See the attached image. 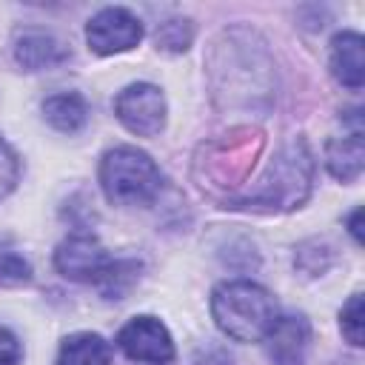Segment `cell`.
<instances>
[{"instance_id": "obj_1", "label": "cell", "mask_w": 365, "mask_h": 365, "mask_svg": "<svg viewBox=\"0 0 365 365\" xmlns=\"http://www.w3.org/2000/svg\"><path fill=\"white\" fill-rule=\"evenodd\" d=\"M211 317L225 336L237 342H262L274 328L279 308L262 285L248 279H231L214 288Z\"/></svg>"}, {"instance_id": "obj_2", "label": "cell", "mask_w": 365, "mask_h": 365, "mask_svg": "<svg viewBox=\"0 0 365 365\" xmlns=\"http://www.w3.org/2000/svg\"><path fill=\"white\" fill-rule=\"evenodd\" d=\"M311 151L302 140L285 145L262 177L259 188L234 200V208H262V211H291L311 191Z\"/></svg>"}, {"instance_id": "obj_3", "label": "cell", "mask_w": 365, "mask_h": 365, "mask_svg": "<svg viewBox=\"0 0 365 365\" xmlns=\"http://www.w3.org/2000/svg\"><path fill=\"white\" fill-rule=\"evenodd\" d=\"M100 185L114 205H148L163 185L154 160L131 145H117L100 160Z\"/></svg>"}, {"instance_id": "obj_4", "label": "cell", "mask_w": 365, "mask_h": 365, "mask_svg": "<svg viewBox=\"0 0 365 365\" xmlns=\"http://www.w3.org/2000/svg\"><path fill=\"white\" fill-rule=\"evenodd\" d=\"M117 259L108 257V251L88 234H74L68 240H63L54 251V268L74 282H97L103 285L111 271H114Z\"/></svg>"}, {"instance_id": "obj_5", "label": "cell", "mask_w": 365, "mask_h": 365, "mask_svg": "<svg viewBox=\"0 0 365 365\" xmlns=\"http://www.w3.org/2000/svg\"><path fill=\"white\" fill-rule=\"evenodd\" d=\"M117 120L137 137H157L165 128V97L154 83H131L114 100Z\"/></svg>"}, {"instance_id": "obj_6", "label": "cell", "mask_w": 365, "mask_h": 365, "mask_svg": "<svg viewBox=\"0 0 365 365\" xmlns=\"http://www.w3.org/2000/svg\"><path fill=\"white\" fill-rule=\"evenodd\" d=\"M143 40V23L128 9L108 6L86 23V43L94 54H120Z\"/></svg>"}, {"instance_id": "obj_7", "label": "cell", "mask_w": 365, "mask_h": 365, "mask_svg": "<svg viewBox=\"0 0 365 365\" xmlns=\"http://www.w3.org/2000/svg\"><path fill=\"white\" fill-rule=\"evenodd\" d=\"M120 351L145 365H165L174 359V339L157 317H134L117 334Z\"/></svg>"}, {"instance_id": "obj_8", "label": "cell", "mask_w": 365, "mask_h": 365, "mask_svg": "<svg viewBox=\"0 0 365 365\" xmlns=\"http://www.w3.org/2000/svg\"><path fill=\"white\" fill-rule=\"evenodd\" d=\"M265 342L274 365H305V356L311 348V325L302 314L277 317Z\"/></svg>"}, {"instance_id": "obj_9", "label": "cell", "mask_w": 365, "mask_h": 365, "mask_svg": "<svg viewBox=\"0 0 365 365\" xmlns=\"http://www.w3.org/2000/svg\"><path fill=\"white\" fill-rule=\"evenodd\" d=\"M14 60L29 71L54 68L68 60V48L46 29H23L14 37Z\"/></svg>"}, {"instance_id": "obj_10", "label": "cell", "mask_w": 365, "mask_h": 365, "mask_svg": "<svg viewBox=\"0 0 365 365\" xmlns=\"http://www.w3.org/2000/svg\"><path fill=\"white\" fill-rule=\"evenodd\" d=\"M331 74L336 83L348 88H362L365 83V40L359 31H339L331 40V54H328Z\"/></svg>"}, {"instance_id": "obj_11", "label": "cell", "mask_w": 365, "mask_h": 365, "mask_svg": "<svg viewBox=\"0 0 365 365\" xmlns=\"http://www.w3.org/2000/svg\"><path fill=\"white\" fill-rule=\"evenodd\" d=\"M325 165L328 171L342 180V182H351L362 174V165H365V143H362V128H354L351 134L345 137H334L328 145H325Z\"/></svg>"}, {"instance_id": "obj_12", "label": "cell", "mask_w": 365, "mask_h": 365, "mask_svg": "<svg viewBox=\"0 0 365 365\" xmlns=\"http://www.w3.org/2000/svg\"><path fill=\"white\" fill-rule=\"evenodd\" d=\"M57 365H111V345L91 331H80L63 339Z\"/></svg>"}, {"instance_id": "obj_13", "label": "cell", "mask_w": 365, "mask_h": 365, "mask_svg": "<svg viewBox=\"0 0 365 365\" xmlns=\"http://www.w3.org/2000/svg\"><path fill=\"white\" fill-rule=\"evenodd\" d=\"M43 117L51 128L63 131V134H74L86 125L88 120V106L80 94L66 91V94H54L43 103Z\"/></svg>"}, {"instance_id": "obj_14", "label": "cell", "mask_w": 365, "mask_h": 365, "mask_svg": "<svg viewBox=\"0 0 365 365\" xmlns=\"http://www.w3.org/2000/svg\"><path fill=\"white\" fill-rule=\"evenodd\" d=\"M191 37H194V29H191V23L188 20H180V17H174V20H165V23H160V29H157V48H165V51H185L188 46H191Z\"/></svg>"}, {"instance_id": "obj_15", "label": "cell", "mask_w": 365, "mask_h": 365, "mask_svg": "<svg viewBox=\"0 0 365 365\" xmlns=\"http://www.w3.org/2000/svg\"><path fill=\"white\" fill-rule=\"evenodd\" d=\"M339 328L345 334V339L351 345H362V334H365V308H362V294H354L342 311H339Z\"/></svg>"}, {"instance_id": "obj_16", "label": "cell", "mask_w": 365, "mask_h": 365, "mask_svg": "<svg viewBox=\"0 0 365 365\" xmlns=\"http://www.w3.org/2000/svg\"><path fill=\"white\" fill-rule=\"evenodd\" d=\"M17 177H20L17 154L11 151V145L6 140H0V200L17 185Z\"/></svg>"}, {"instance_id": "obj_17", "label": "cell", "mask_w": 365, "mask_h": 365, "mask_svg": "<svg viewBox=\"0 0 365 365\" xmlns=\"http://www.w3.org/2000/svg\"><path fill=\"white\" fill-rule=\"evenodd\" d=\"M29 277H31V268H29V262L23 257H17L11 251L0 254V282L14 285V282H26Z\"/></svg>"}, {"instance_id": "obj_18", "label": "cell", "mask_w": 365, "mask_h": 365, "mask_svg": "<svg viewBox=\"0 0 365 365\" xmlns=\"http://www.w3.org/2000/svg\"><path fill=\"white\" fill-rule=\"evenodd\" d=\"M20 356H23L20 339L6 325H0V365H17Z\"/></svg>"}, {"instance_id": "obj_19", "label": "cell", "mask_w": 365, "mask_h": 365, "mask_svg": "<svg viewBox=\"0 0 365 365\" xmlns=\"http://www.w3.org/2000/svg\"><path fill=\"white\" fill-rule=\"evenodd\" d=\"M359 220H362V208H356V211L351 214V220H348L351 234H354V240H356V242H362V225H359Z\"/></svg>"}]
</instances>
